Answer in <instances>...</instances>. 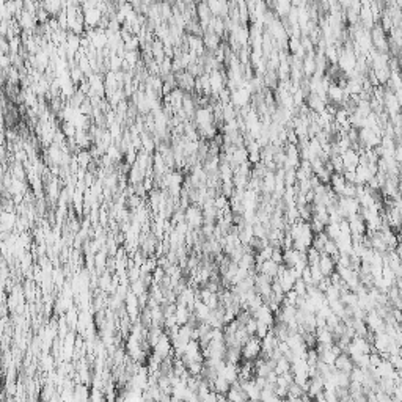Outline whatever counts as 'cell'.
Returning <instances> with one entry per match:
<instances>
[{
  "instance_id": "cell-6",
  "label": "cell",
  "mask_w": 402,
  "mask_h": 402,
  "mask_svg": "<svg viewBox=\"0 0 402 402\" xmlns=\"http://www.w3.org/2000/svg\"><path fill=\"white\" fill-rule=\"evenodd\" d=\"M346 98H347V96H346L343 86L338 85L336 82L330 84V86H328V90H327V99H330L332 102H335L336 105H339V104L344 102Z\"/></svg>"
},
{
  "instance_id": "cell-17",
  "label": "cell",
  "mask_w": 402,
  "mask_h": 402,
  "mask_svg": "<svg viewBox=\"0 0 402 402\" xmlns=\"http://www.w3.org/2000/svg\"><path fill=\"white\" fill-rule=\"evenodd\" d=\"M291 371V363L287 361L285 357H281L275 361V368H273V372L280 376V374H285V372H289Z\"/></svg>"
},
{
  "instance_id": "cell-13",
  "label": "cell",
  "mask_w": 402,
  "mask_h": 402,
  "mask_svg": "<svg viewBox=\"0 0 402 402\" xmlns=\"http://www.w3.org/2000/svg\"><path fill=\"white\" fill-rule=\"evenodd\" d=\"M203 44H204L206 49H209L211 52H214L220 46V36L216 35L214 32L207 30V32L203 33Z\"/></svg>"
},
{
  "instance_id": "cell-18",
  "label": "cell",
  "mask_w": 402,
  "mask_h": 402,
  "mask_svg": "<svg viewBox=\"0 0 402 402\" xmlns=\"http://www.w3.org/2000/svg\"><path fill=\"white\" fill-rule=\"evenodd\" d=\"M320 254H322V253L318 251L316 249H313V247H310V249H308L306 253H305L308 266H316L319 263V259H320Z\"/></svg>"
},
{
  "instance_id": "cell-2",
  "label": "cell",
  "mask_w": 402,
  "mask_h": 402,
  "mask_svg": "<svg viewBox=\"0 0 402 402\" xmlns=\"http://www.w3.org/2000/svg\"><path fill=\"white\" fill-rule=\"evenodd\" d=\"M184 220H187V226L190 228H200L203 226V212H201V207L200 206H195L192 204L185 209V214H184Z\"/></svg>"
},
{
  "instance_id": "cell-19",
  "label": "cell",
  "mask_w": 402,
  "mask_h": 402,
  "mask_svg": "<svg viewBox=\"0 0 402 402\" xmlns=\"http://www.w3.org/2000/svg\"><path fill=\"white\" fill-rule=\"evenodd\" d=\"M269 330H270V328L267 327L266 324H263V322H259V320H256V333H254V336L259 338V339H263V338L266 336V335L269 333Z\"/></svg>"
},
{
  "instance_id": "cell-10",
  "label": "cell",
  "mask_w": 402,
  "mask_h": 402,
  "mask_svg": "<svg viewBox=\"0 0 402 402\" xmlns=\"http://www.w3.org/2000/svg\"><path fill=\"white\" fill-rule=\"evenodd\" d=\"M240 386H242V390L247 396V401L249 402H259V394H261V390L254 385L253 380H249V382H240Z\"/></svg>"
},
{
  "instance_id": "cell-8",
  "label": "cell",
  "mask_w": 402,
  "mask_h": 402,
  "mask_svg": "<svg viewBox=\"0 0 402 402\" xmlns=\"http://www.w3.org/2000/svg\"><path fill=\"white\" fill-rule=\"evenodd\" d=\"M333 368L336 371H341V372H347L351 374V371L355 368L353 361L351 360V357L347 353H339L336 358H335V363H333Z\"/></svg>"
},
{
  "instance_id": "cell-14",
  "label": "cell",
  "mask_w": 402,
  "mask_h": 402,
  "mask_svg": "<svg viewBox=\"0 0 402 402\" xmlns=\"http://www.w3.org/2000/svg\"><path fill=\"white\" fill-rule=\"evenodd\" d=\"M178 85L184 90H189V91L193 90L195 88V76H192L190 72H187V71L179 72L178 74Z\"/></svg>"
},
{
  "instance_id": "cell-11",
  "label": "cell",
  "mask_w": 402,
  "mask_h": 402,
  "mask_svg": "<svg viewBox=\"0 0 402 402\" xmlns=\"http://www.w3.org/2000/svg\"><path fill=\"white\" fill-rule=\"evenodd\" d=\"M314 336H316V344H320V346H332L335 343L333 333L328 330L327 327L316 328V332H314Z\"/></svg>"
},
{
  "instance_id": "cell-7",
  "label": "cell",
  "mask_w": 402,
  "mask_h": 402,
  "mask_svg": "<svg viewBox=\"0 0 402 402\" xmlns=\"http://www.w3.org/2000/svg\"><path fill=\"white\" fill-rule=\"evenodd\" d=\"M341 160H343V167H344V170H355L357 168V165L360 162V154L349 148L347 151H344L343 154H341Z\"/></svg>"
},
{
  "instance_id": "cell-16",
  "label": "cell",
  "mask_w": 402,
  "mask_h": 402,
  "mask_svg": "<svg viewBox=\"0 0 402 402\" xmlns=\"http://www.w3.org/2000/svg\"><path fill=\"white\" fill-rule=\"evenodd\" d=\"M320 253H324V254H327V256L333 258L335 261H336V258L339 256L338 247H336V244H335V240H332V239L327 240L325 245H324V249H322V251H320Z\"/></svg>"
},
{
  "instance_id": "cell-5",
  "label": "cell",
  "mask_w": 402,
  "mask_h": 402,
  "mask_svg": "<svg viewBox=\"0 0 402 402\" xmlns=\"http://www.w3.org/2000/svg\"><path fill=\"white\" fill-rule=\"evenodd\" d=\"M195 123L198 127L206 126V124H212L214 121V113H212V105H206V107H200V109L195 110Z\"/></svg>"
},
{
  "instance_id": "cell-9",
  "label": "cell",
  "mask_w": 402,
  "mask_h": 402,
  "mask_svg": "<svg viewBox=\"0 0 402 402\" xmlns=\"http://www.w3.org/2000/svg\"><path fill=\"white\" fill-rule=\"evenodd\" d=\"M318 267H319V270L320 273H322L324 277H330L332 273L335 272V269H336V263H335V259L330 258V256H327V254H320V259H319V263H318Z\"/></svg>"
},
{
  "instance_id": "cell-3",
  "label": "cell",
  "mask_w": 402,
  "mask_h": 402,
  "mask_svg": "<svg viewBox=\"0 0 402 402\" xmlns=\"http://www.w3.org/2000/svg\"><path fill=\"white\" fill-rule=\"evenodd\" d=\"M251 318L256 319V320H259V322L266 324L269 328H272L273 324H275V314H273V313L270 311V308L267 306L266 303L261 305L256 311H253V313H251Z\"/></svg>"
},
{
  "instance_id": "cell-15",
  "label": "cell",
  "mask_w": 402,
  "mask_h": 402,
  "mask_svg": "<svg viewBox=\"0 0 402 402\" xmlns=\"http://www.w3.org/2000/svg\"><path fill=\"white\" fill-rule=\"evenodd\" d=\"M230 384L222 379V377H216V380L212 382V385H211V391L214 393H217V394H222V396H226V393L228 390H230Z\"/></svg>"
},
{
  "instance_id": "cell-1",
  "label": "cell",
  "mask_w": 402,
  "mask_h": 402,
  "mask_svg": "<svg viewBox=\"0 0 402 402\" xmlns=\"http://www.w3.org/2000/svg\"><path fill=\"white\" fill-rule=\"evenodd\" d=\"M240 353H242V360H247V361H254L256 358H259L261 339L256 336H250L247 339V343L240 347Z\"/></svg>"
},
{
  "instance_id": "cell-4",
  "label": "cell",
  "mask_w": 402,
  "mask_h": 402,
  "mask_svg": "<svg viewBox=\"0 0 402 402\" xmlns=\"http://www.w3.org/2000/svg\"><path fill=\"white\" fill-rule=\"evenodd\" d=\"M365 325L368 327V330H371V333H380V332H384V328H385V320L372 310L369 313H366Z\"/></svg>"
},
{
  "instance_id": "cell-12",
  "label": "cell",
  "mask_w": 402,
  "mask_h": 402,
  "mask_svg": "<svg viewBox=\"0 0 402 402\" xmlns=\"http://www.w3.org/2000/svg\"><path fill=\"white\" fill-rule=\"evenodd\" d=\"M328 185H330L332 192H335L339 197L341 193H343V190H344L346 179H344L343 175H339V173H333V175L330 176V183H328Z\"/></svg>"
}]
</instances>
